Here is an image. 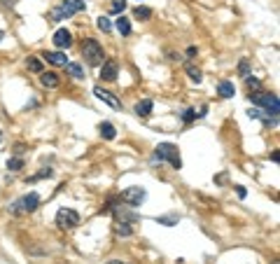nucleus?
Listing matches in <instances>:
<instances>
[{
    "label": "nucleus",
    "instance_id": "obj_30",
    "mask_svg": "<svg viewBox=\"0 0 280 264\" xmlns=\"http://www.w3.org/2000/svg\"><path fill=\"white\" fill-rule=\"evenodd\" d=\"M238 73H241L243 77H247V75H250V63H247V59H243V61L238 63Z\"/></svg>",
    "mask_w": 280,
    "mask_h": 264
},
{
    "label": "nucleus",
    "instance_id": "obj_24",
    "mask_svg": "<svg viewBox=\"0 0 280 264\" xmlns=\"http://www.w3.org/2000/svg\"><path fill=\"white\" fill-rule=\"evenodd\" d=\"M177 215H164V218H157L159 225H166V227H173V225H177Z\"/></svg>",
    "mask_w": 280,
    "mask_h": 264
},
{
    "label": "nucleus",
    "instance_id": "obj_25",
    "mask_svg": "<svg viewBox=\"0 0 280 264\" xmlns=\"http://www.w3.org/2000/svg\"><path fill=\"white\" fill-rule=\"evenodd\" d=\"M98 28H101V31H103V33H110V31H112V24H110V19L107 17H98Z\"/></svg>",
    "mask_w": 280,
    "mask_h": 264
},
{
    "label": "nucleus",
    "instance_id": "obj_8",
    "mask_svg": "<svg viewBox=\"0 0 280 264\" xmlns=\"http://www.w3.org/2000/svg\"><path fill=\"white\" fill-rule=\"evenodd\" d=\"M94 94H96L98 101H103V103H107V106L114 108V110H119V108H122V101H119V98L114 96L112 91H107V89L96 87V89H94Z\"/></svg>",
    "mask_w": 280,
    "mask_h": 264
},
{
    "label": "nucleus",
    "instance_id": "obj_15",
    "mask_svg": "<svg viewBox=\"0 0 280 264\" xmlns=\"http://www.w3.org/2000/svg\"><path fill=\"white\" fill-rule=\"evenodd\" d=\"M217 91L222 98H231L234 94H236V87H234V82H229V79H222L217 84Z\"/></svg>",
    "mask_w": 280,
    "mask_h": 264
},
{
    "label": "nucleus",
    "instance_id": "obj_34",
    "mask_svg": "<svg viewBox=\"0 0 280 264\" xmlns=\"http://www.w3.org/2000/svg\"><path fill=\"white\" fill-rule=\"evenodd\" d=\"M0 141H2V131H0Z\"/></svg>",
    "mask_w": 280,
    "mask_h": 264
},
{
    "label": "nucleus",
    "instance_id": "obj_29",
    "mask_svg": "<svg viewBox=\"0 0 280 264\" xmlns=\"http://www.w3.org/2000/svg\"><path fill=\"white\" fill-rule=\"evenodd\" d=\"M52 176H54V171H52V168H42V171H40L37 176L31 178V183H35V180H42V178H52Z\"/></svg>",
    "mask_w": 280,
    "mask_h": 264
},
{
    "label": "nucleus",
    "instance_id": "obj_21",
    "mask_svg": "<svg viewBox=\"0 0 280 264\" xmlns=\"http://www.w3.org/2000/svg\"><path fill=\"white\" fill-rule=\"evenodd\" d=\"M26 66H28V71H33V73H42V63H40V59H37V56H28Z\"/></svg>",
    "mask_w": 280,
    "mask_h": 264
},
{
    "label": "nucleus",
    "instance_id": "obj_4",
    "mask_svg": "<svg viewBox=\"0 0 280 264\" xmlns=\"http://www.w3.org/2000/svg\"><path fill=\"white\" fill-rule=\"evenodd\" d=\"M37 206H40V194L28 192V194H24L21 199H17V201L12 203L7 211L12 213V215H28V213L37 211Z\"/></svg>",
    "mask_w": 280,
    "mask_h": 264
},
{
    "label": "nucleus",
    "instance_id": "obj_23",
    "mask_svg": "<svg viewBox=\"0 0 280 264\" xmlns=\"http://www.w3.org/2000/svg\"><path fill=\"white\" fill-rule=\"evenodd\" d=\"M124 9H126V0H112L110 2V12L112 14H122Z\"/></svg>",
    "mask_w": 280,
    "mask_h": 264
},
{
    "label": "nucleus",
    "instance_id": "obj_14",
    "mask_svg": "<svg viewBox=\"0 0 280 264\" xmlns=\"http://www.w3.org/2000/svg\"><path fill=\"white\" fill-rule=\"evenodd\" d=\"M40 84L47 89H56L59 87V75L56 73H40Z\"/></svg>",
    "mask_w": 280,
    "mask_h": 264
},
{
    "label": "nucleus",
    "instance_id": "obj_18",
    "mask_svg": "<svg viewBox=\"0 0 280 264\" xmlns=\"http://www.w3.org/2000/svg\"><path fill=\"white\" fill-rule=\"evenodd\" d=\"M66 73H68L72 79H82V77H84V71H82V66H79V63H66Z\"/></svg>",
    "mask_w": 280,
    "mask_h": 264
},
{
    "label": "nucleus",
    "instance_id": "obj_13",
    "mask_svg": "<svg viewBox=\"0 0 280 264\" xmlns=\"http://www.w3.org/2000/svg\"><path fill=\"white\" fill-rule=\"evenodd\" d=\"M42 56L49 63H52V66H66V63H68V56H66V52H44Z\"/></svg>",
    "mask_w": 280,
    "mask_h": 264
},
{
    "label": "nucleus",
    "instance_id": "obj_20",
    "mask_svg": "<svg viewBox=\"0 0 280 264\" xmlns=\"http://www.w3.org/2000/svg\"><path fill=\"white\" fill-rule=\"evenodd\" d=\"M117 234L119 236H131L133 234V229H131V222H117Z\"/></svg>",
    "mask_w": 280,
    "mask_h": 264
},
{
    "label": "nucleus",
    "instance_id": "obj_33",
    "mask_svg": "<svg viewBox=\"0 0 280 264\" xmlns=\"http://www.w3.org/2000/svg\"><path fill=\"white\" fill-rule=\"evenodd\" d=\"M2 38H5V33H2V31H0V42H2Z\"/></svg>",
    "mask_w": 280,
    "mask_h": 264
},
{
    "label": "nucleus",
    "instance_id": "obj_6",
    "mask_svg": "<svg viewBox=\"0 0 280 264\" xmlns=\"http://www.w3.org/2000/svg\"><path fill=\"white\" fill-rule=\"evenodd\" d=\"M79 225V213L72 211V208H61L56 213V227L63 229V231H70Z\"/></svg>",
    "mask_w": 280,
    "mask_h": 264
},
{
    "label": "nucleus",
    "instance_id": "obj_7",
    "mask_svg": "<svg viewBox=\"0 0 280 264\" xmlns=\"http://www.w3.org/2000/svg\"><path fill=\"white\" fill-rule=\"evenodd\" d=\"M145 196H147V192H145L142 187H129V189H124V192L119 194V201L126 203V206H131V208H136V206H140V203L145 201Z\"/></svg>",
    "mask_w": 280,
    "mask_h": 264
},
{
    "label": "nucleus",
    "instance_id": "obj_1",
    "mask_svg": "<svg viewBox=\"0 0 280 264\" xmlns=\"http://www.w3.org/2000/svg\"><path fill=\"white\" fill-rule=\"evenodd\" d=\"M250 103H252L254 108L264 110V113L276 114V117H278V113H280V101H278V96H276V94H266V91H254V94H250Z\"/></svg>",
    "mask_w": 280,
    "mask_h": 264
},
{
    "label": "nucleus",
    "instance_id": "obj_10",
    "mask_svg": "<svg viewBox=\"0 0 280 264\" xmlns=\"http://www.w3.org/2000/svg\"><path fill=\"white\" fill-rule=\"evenodd\" d=\"M54 44L59 47V49H68L70 44H72V36H70V31L68 28H59L56 33H54Z\"/></svg>",
    "mask_w": 280,
    "mask_h": 264
},
{
    "label": "nucleus",
    "instance_id": "obj_9",
    "mask_svg": "<svg viewBox=\"0 0 280 264\" xmlns=\"http://www.w3.org/2000/svg\"><path fill=\"white\" fill-rule=\"evenodd\" d=\"M117 73H119V66H117V61H103L101 63V77L105 79V82H114L117 79Z\"/></svg>",
    "mask_w": 280,
    "mask_h": 264
},
{
    "label": "nucleus",
    "instance_id": "obj_12",
    "mask_svg": "<svg viewBox=\"0 0 280 264\" xmlns=\"http://www.w3.org/2000/svg\"><path fill=\"white\" fill-rule=\"evenodd\" d=\"M152 108H154V103H152L149 98H142L140 103H136L133 113L138 114V117H142V119H145V117H149V114H152Z\"/></svg>",
    "mask_w": 280,
    "mask_h": 264
},
{
    "label": "nucleus",
    "instance_id": "obj_16",
    "mask_svg": "<svg viewBox=\"0 0 280 264\" xmlns=\"http://www.w3.org/2000/svg\"><path fill=\"white\" fill-rule=\"evenodd\" d=\"M98 131H101V136H103L105 141H114L117 138V129L110 122H101L98 124Z\"/></svg>",
    "mask_w": 280,
    "mask_h": 264
},
{
    "label": "nucleus",
    "instance_id": "obj_26",
    "mask_svg": "<svg viewBox=\"0 0 280 264\" xmlns=\"http://www.w3.org/2000/svg\"><path fill=\"white\" fill-rule=\"evenodd\" d=\"M7 168H9V171H21V168H24V159H21V157L9 159V161H7Z\"/></svg>",
    "mask_w": 280,
    "mask_h": 264
},
{
    "label": "nucleus",
    "instance_id": "obj_32",
    "mask_svg": "<svg viewBox=\"0 0 280 264\" xmlns=\"http://www.w3.org/2000/svg\"><path fill=\"white\" fill-rule=\"evenodd\" d=\"M107 264H126V262H119V260H112V262H107Z\"/></svg>",
    "mask_w": 280,
    "mask_h": 264
},
{
    "label": "nucleus",
    "instance_id": "obj_5",
    "mask_svg": "<svg viewBox=\"0 0 280 264\" xmlns=\"http://www.w3.org/2000/svg\"><path fill=\"white\" fill-rule=\"evenodd\" d=\"M154 161H168L173 168H182V159H180V152L175 148L173 143H161L157 145V150H154Z\"/></svg>",
    "mask_w": 280,
    "mask_h": 264
},
{
    "label": "nucleus",
    "instance_id": "obj_19",
    "mask_svg": "<svg viewBox=\"0 0 280 264\" xmlns=\"http://www.w3.org/2000/svg\"><path fill=\"white\" fill-rule=\"evenodd\" d=\"M133 17H136V19H140V21H147V19L152 17V9H149V7H145V5H138V7L133 9Z\"/></svg>",
    "mask_w": 280,
    "mask_h": 264
},
{
    "label": "nucleus",
    "instance_id": "obj_28",
    "mask_svg": "<svg viewBox=\"0 0 280 264\" xmlns=\"http://www.w3.org/2000/svg\"><path fill=\"white\" fill-rule=\"evenodd\" d=\"M180 117H182V122L189 124V122H194L199 114H196V110H192V108H189V110H182V114H180Z\"/></svg>",
    "mask_w": 280,
    "mask_h": 264
},
{
    "label": "nucleus",
    "instance_id": "obj_2",
    "mask_svg": "<svg viewBox=\"0 0 280 264\" xmlns=\"http://www.w3.org/2000/svg\"><path fill=\"white\" fill-rule=\"evenodd\" d=\"M84 0H63L59 7H52L49 9V19L52 21H63V19H70L72 14L77 12H84Z\"/></svg>",
    "mask_w": 280,
    "mask_h": 264
},
{
    "label": "nucleus",
    "instance_id": "obj_31",
    "mask_svg": "<svg viewBox=\"0 0 280 264\" xmlns=\"http://www.w3.org/2000/svg\"><path fill=\"white\" fill-rule=\"evenodd\" d=\"M236 194L241 196V199H245V196H247V189H245L243 185H236Z\"/></svg>",
    "mask_w": 280,
    "mask_h": 264
},
{
    "label": "nucleus",
    "instance_id": "obj_3",
    "mask_svg": "<svg viewBox=\"0 0 280 264\" xmlns=\"http://www.w3.org/2000/svg\"><path fill=\"white\" fill-rule=\"evenodd\" d=\"M82 56H84V61L89 63V66H101V63L105 61V52H103V44L98 42V40H94V38H89V40H84L82 42Z\"/></svg>",
    "mask_w": 280,
    "mask_h": 264
},
{
    "label": "nucleus",
    "instance_id": "obj_22",
    "mask_svg": "<svg viewBox=\"0 0 280 264\" xmlns=\"http://www.w3.org/2000/svg\"><path fill=\"white\" fill-rule=\"evenodd\" d=\"M187 75H189V79H192V82H196V84H199V82H201V79H203L201 71H199V68H194L192 63L187 66Z\"/></svg>",
    "mask_w": 280,
    "mask_h": 264
},
{
    "label": "nucleus",
    "instance_id": "obj_17",
    "mask_svg": "<svg viewBox=\"0 0 280 264\" xmlns=\"http://www.w3.org/2000/svg\"><path fill=\"white\" fill-rule=\"evenodd\" d=\"M114 26H117V31H119L122 36H131V21H129L126 17H122V14H119V19L114 21Z\"/></svg>",
    "mask_w": 280,
    "mask_h": 264
},
{
    "label": "nucleus",
    "instance_id": "obj_27",
    "mask_svg": "<svg viewBox=\"0 0 280 264\" xmlns=\"http://www.w3.org/2000/svg\"><path fill=\"white\" fill-rule=\"evenodd\" d=\"M245 84H247V89H250V91H259V89H262V82H259V79L257 77H250V75H247V77H245Z\"/></svg>",
    "mask_w": 280,
    "mask_h": 264
},
{
    "label": "nucleus",
    "instance_id": "obj_11",
    "mask_svg": "<svg viewBox=\"0 0 280 264\" xmlns=\"http://www.w3.org/2000/svg\"><path fill=\"white\" fill-rule=\"evenodd\" d=\"M247 114H250V119H262L266 126H276V124H278V117H276V114L264 113V110H259V108H252V110H247Z\"/></svg>",
    "mask_w": 280,
    "mask_h": 264
}]
</instances>
